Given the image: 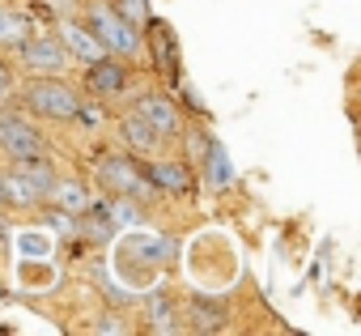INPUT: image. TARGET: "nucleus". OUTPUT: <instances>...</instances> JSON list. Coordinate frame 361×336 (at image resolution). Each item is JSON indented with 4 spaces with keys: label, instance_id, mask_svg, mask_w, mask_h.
<instances>
[{
    "label": "nucleus",
    "instance_id": "obj_1",
    "mask_svg": "<svg viewBox=\"0 0 361 336\" xmlns=\"http://www.w3.org/2000/svg\"><path fill=\"white\" fill-rule=\"evenodd\" d=\"M90 175H94V184H98L106 196H132V200H140V205L157 200V188L149 184L145 166H140L132 153H98V157L90 162Z\"/></svg>",
    "mask_w": 361,
    "mask_h": 336
},
{
    "label": "nucleus",
    "instance_id": "obj_2",
    "mask_svg": "<svg viewBox=\"0 0 361 336\" xmlns=\"http://www.w3.org/2000/svg\"><path fill=\"white\" fill-rule=\"evenodd\" d=\"M22 107L30 115L47 119V124H73L77 119V107H81V94L68 81H60V73H51V77H35L22 90Z\"/></svg>",
    "mask_w": 361,
    "mask_h": 336
},
{
    "label": "nucleus",
    "instance_id": "obj_3",
    "mask_svg": "<svg viewBox=\"0 0 361 336\" xmlns=\"http://www.w3.org/2000/svg\"><path fill=\"white\" fill-rule=\"evenodd\" d=\"M85 26L98 35L106 56H119V60H132L140 52V43H145V35L119 18V9L111 5V0H90V5H85Z\"/></svg>",
    "mask_w": 361,
    "mask_h": 336
},
{
    "label": "nucleus",
    "instance_id": "obj_4",
    "mask_svg": "<svg viewBox=\"0 0 361 336\" xmlns=\"http://www.w3.org/2000/svg\"><path fill=\"white\" fill-rule=\"evenodd\" d=\"M0 153H5L9 162L51 157V140L39 132V124L30 115H22V107L5 102V107H0Z\"/></svg>",
    "mask_w": 361,
    "mask_h": 336
},
{
    "label": "nucleus",
    "instance_id": "obj_5",
    "mask_svg": "<svg viewBox=\"0 0 361 336\" xmlns=\"http://www.w3.org/2000/svg\"><path fill=\"white\" fill-rule=\"evenodd\" d=\"M128 115L132 119H140L149 132H157L161 140H174L178 132H183V111H178L166 94H157V90H149V94H136L132 98V107H128Z\"/></svg>",
    "mask_w": 361,
    "mask_h": 336
},
{
    "label": "nucleus",
    "instance_id": "obj_6",
    "mask_svg": "<svg viewBox=\"0 0 361 336\" xmlns=\"http://www.w3.org/2000/svg\"><path fill=\"white\" fill-rule=\"evenodd\" d=\"M18 60L30 77H51V73H64L73 60L64 52V43L56 35H30L22 47H18Z\"/></svg>",
    "mask_w": 361,
    "mask_h": 336
},
{
    "label": "nucleus",
    "instance_id": "obj_7",
    "mask_svg": "<svg viewBox=\"0 0 361 336\" xmlns=\"http://www.w3.org/2000/svg\"><path fill=\"white\" fill-rule=\"evenodd\" d=\"M128 85H132V68H128V60H119V56H102V60L85 64V90H90L94 98H123Z\"/></svg>",
    "mask_w": 361,
    "mask_h": 336
},
{
    "label": "nucleus",
    "instance_id": "obj_8",
    "mask_svg": "<svg viewBox=\"0 0 361 336\" xmlns=\"http://www.w3.org/2000/svg\"><path fill=\"white\" fill-rule=\"evenodd\" d=\"M56 39L64 43L68 60H77L81 68L106 56V47L98 43V35H94V30H90L85 22H77V18H56Z\"/></svg>",
    "mask_w": 361,
    "mask_h": 336
},
{
    "label": "nucleus",
    "instance_id": "obj_9",
    "mask_svg": "<svg viewBox=\"0 0 361 336\" xmlns=\"http://www.w3.org/2000/svg\"><path fill=\"white\" fill-rule=\"evenodd\" d=\"M145 175L157 188V196H188L196 188V175L188 171V162H166V157H157V162L145 166Z\"/></svg>",
    "mask_w": 361,
    "mask_h": 336
},
{
    "label": "nucleus",
    "instance_id": "obj_10",
    "mask_svg": "<svg viewBox=\"0 0 361 336\" xmlns=\"http://www.w3.org/2000/svg\"><path fill=\"white\" fill-rule=\"evenodd\" d=\"M140 35H149V43H153V64H157V73L161 77H170V81H178V47H174V35H170V26L166 22H149Z\"/></svg>",
    "mask_w": 361,
    "mask_h": 336
},
{
    "label": "nucleus",
    "instance_id": "obj_11",
    "mask_svg": "<svg viewBox=\"0 0 361 336\" xmlns=\"http://www.w3.org/2000/svg\"><path fill=\"white\" fill-rule=\"evenodd\" d=\"M47 205H56V209H64V213H81V209H90L94 205V192H90V184L85 179H56L51 184V192H47Z\"/></svg>",
    "mask_w": 361,
    "mask_h": 336
},
{
    "label": "nucleus",
    "instance_id": "obj_12",
    "mask_svg": "<svg viewBox=\"0 0 361 336\" xmlns=\"http://www.w3.org/2000/svg\"><path fill=\"white\" fill-rule=\"evenodd\" d=\"M30 35H35V26H30V18L18 5H0V52H13L18 56V47Z\"/></svg>",
    "mask_w": 361,
    "mask_h": 336
},
{
    "label": "nucleus",
    "instance_id": "obj_13",
    "mask_svg": "<svg viewBox=\"0 0 361 336\" xmlns=\"http://www.w3.org/2000/svg\"><path fill=\"white\" fill-rule=\"evenodd\" d=\"M73 230H77L81 239H90V243H106V239H111L119 226L111 222V213L102 209V200H94L90 209H81V213L73 217Z\"/></svg>",
    "mask_w": 361,
    "mask_h": 336
},
{
    "label": "nucleus",
    "instance_id": "obj_14",
    "mask_svg": "<svg viewBox=\"0 0 361 336\" xmlns=\"http://www.w3.org/2000/svg\"><path fill=\"white\" fill-rule=\"evenodd\" d=\"M204 179L217 192H226L234 184V166H230V153H226L221 140H204Z\"/></svg>",
    "mask_w": 361,
    "mask_h": 336
},
{
    "label": "nucleus",
    "instance_id": "obj_15",
    "mask_svg": "<svg viewBox=\"0 0 361 336\" xmlns=\"http://www.w3.org/2000/svg\"><path fill=\"white\" fill-rule=\"evenodd\" d=\"M230 319H226V306L221 302H209V298H192L188 302V328L192 332H221Z\"/></svg>",
    "mask_w": 361,
    "mask_h": 336
},
{
    "label": "nucleus",
    "instance_id": "obj_16",
    "mask_svg": "<svg viewBox=\"0 0 361 336\" xmlns=\"http://www.w3.org/2000/svg\"><path fill=\"white\" fill-rule=\"evenodd\" d=\"M119 132H123V140H128V149H132V157H149V153H157L166 140L157 136V132H149L140 119H132V115H123V124H119Z\"/></svg>",
    "mask_w": 361,
    "mask_h": 336
},
{
    "label": "nucleus",
    "instance_id": "obj_17",
    "mask_svg": "<svg viewBox=\"0 0 361 336\" xmlns=\"http://www.w3.org/2000/svg\"><path fill=\"white\" fill-rule=\"evenodd\" d=\"M145 311H149V328H153V332H174V328H178V323H174V298H170L166 289L145 294Z\"/></svg>",
    "mask_w": 361,
    "mask_h": 336
},
{
    "label": "nucleus",
    "instance_id": "obj_18",
    "mask_svg": "<svg viewBox=\"0 0 361 336\" xmlns=\"http://www.w3.org/2000/svg\"><path fill=\"white\" fill-rule=\"evenodd\" d=\"M102 209L111 213V222H115V226H136L145 205H140V200H132V196H106V200H102Z\"/></svg>",
    "mask_w": 361,
    "mask_h": 336
},
{
    "label": "nucleus",
    "instance_id": "obj_19",
    "mask_svg": "<svg viewBox=\"0 0 361 336\" xmlns=\"http://www.w3.org/2000/svg\"><path fill=\"white\" fill-rule=\"evenodd\" d=\"M111 5H115V9H119V18H123L128 26H136V30H145V26L153 22L149 0H111Z\"/></svg>",
    "mask_w": 361,
    "mask_h": 336
},
{
    "label": "nucleus",
    "instance_id": "obj_20",
    "mask_svg": "<svg viewBox=\"0 0 361 336\" xmlns=\"http://www.w3.org/2000/svg\"><path fill=\"white\" fill-rule=\"evenodd\" d=\"M90 332H98V336H123V332H132V323H128L119 311H106V315H98V319L90 323Z\"/></svg>",
    "mask_w": 361,
    "mask_h": 336
},
{
    "label": "nucleus",
    "instance_id": "obj_21",
    "mask_svg": "<svg viewBox=\"0 0 361 336\" xmlns=\"http://www.w3.org/2000/svg\"><path fill=\"white\" fill-rule=\"evenodd\" d=\"M13 98H18V73H13V64L5 60V52H0V107L13 102Z\"/></svg>",
    "mask_w": 361,
    "mask_h": 336
},
{
    "label": "nucleus",
    "instance_id": "obj_22",
    "mask_svg": "<svg viewBox=\"0 0 361 336\" xmlns=\"http://www.w3.org/2000/svg\"><path fill=\"white\" fill-rule=\"evenodd\" d=\"M9 209V200H5V184H0V213H5Z\"/></svg>",
    "mask_w": 361,
    "mask_h": 336
}]
</instances>
